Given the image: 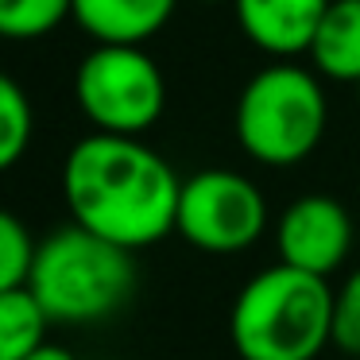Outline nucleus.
<instances>
[{"label":"nucleus","mask_w":360,"mask_h":360,"mask_svg":"<svg viewBox=\"0 0 360 360\" xmlns=\"http://www.w3.org/2000/svg\"><path fill=\"white\" fill-rule=\"evenodd\" d=\"M329 279L298 267H267L240 287L229 314V337L240 360H318L333 345Z\"/></svg>","instance_id":"obj_2"},{"label":"nucleus","mask_w":360,"mask_h":360,"mask_svg":"<svg viewBox=\"0 0 360 360\" xmlns=\"http://www.w3.org/2000/svg\"><path fill=\"white\" fill-rule=\"evenodd\" d=\"M63 198L74 225L136 252L174 233L182 179L136 136L94 132L66 155Z\"/></svg>","instance_id":"obj_1"},{"label":"nucleus","mask_w":360,"mask_h":360,"mask_svg":"<svg viewBox=\"0 0 360 360\" xmlns=\"http://www.w3.org/2000/svg\"><path fill=\"white\" fill-rule=\"evenodd\" d=\"M74 20V0H0V32L8 39H39Z\"/></svg>","instance_id":"obj_13"},{"label":"nucleus","mask_w":360,"mask_h":360,"mask_svg":"<svg viewBox=\"0 0 360 360\" xmlns=\"http://www.w3.org/2000/svg\"><path fill=\"white\" fill-rule=\"evenodd\" d=\"M51 314L32 295V287L0 290V360H27L47 345Z\"/></svg>","instance_id":"obj_11"},{"label":"nucleus","mask_w":360,"mask_h":360,"mask_svg":"<svg viewBox=\"0 0 360 360\" xmlns=\"http://www.w3.org/2000/svg\"><path fill=\"white\" fill-rule=\"evenodd\" d=\"M78 109L105 136H140L163 117L167 82L140 47H94L74 74Z\"/></svg>","instance_id":"obj_5"},{"label":"nucleus","mask_w":360,"mask_h":360,"mask_svg":"<svg viewBox=\"0 0 360 360\" xmlns=\"http://www.w3.org/2000/svg\"><path fill=\"white\" fill-rule=\"evenodd\" d=\"M356 97H360V82H356Z\"/></svg>","instance_id":"obj_17"},{"label":"nucleus","mask_w":360,"mask_h":360,"mask_svg":"<svg viewBox=\"0 0 360 360\" xmlns=\"http://www.w3.org/2000/svg\"><path fill=\"white\" fill-rule=\"evenodd\" d=\"M35 252H39V244H32L24 221L4 213L0 217V290H20L32 283Z\"/></svg>","instance_id":"obj_14"},{"label":"nucleus","mask_w":360,"mask_h":360,"mask_svg":"<svg viewBox=\"0 0 360 360\" xmlns=\"http://www.w3.org/2000/svg\"><path fill=\"white\" fill-rule=\"evenodd\" d=\"M27 360H78V356H74L70 349H63V345H43V349H35Z\"/></svg>","instance_id":"obj_16"},{"label":"nucleus","mask_w":360,"mask_h":360,"mask_svg":"<svg viewBox=\"0 0 360 360\" xmlns=\"http://www.w3.org/2000/svg\"><path fill=\"white\" fill-rule=\"evenodd\" d=\"M333 345L360 360V267L341 283L333 298Z\"/></svg>","instance_id":"obj_15"},{"label":"nucleus","mask_w":360,"mask_h":360,"mask_svg":"<svg viewBox=\"0 0 360 360\" xmlns=\"http://www.w3.org/2000/svg\"><path fill=\"white\" fill-rule=\"evenodd\" d=\"M27 287L51 314V321L82 326L109 318L132 298L136 264L128 248L82 225H66L39 240Z\"/></svg>","instance_id":"obj_3"},{"label":"nucleus","mask_w":360,"mask_h":360,"mask_svg":"<svg viewBox=\"0 0 360 360\" xmlns=\"http://www.w3.org/2000/svg\"><path fill=\"white\" fill-rule=\"evenodd\" d=\"M275 244H279V259L287 267L329 279L352 248V217L337 198L302 194L279 217Z\"/></svg>","instance_id":"obj_7"},{"label":"nucleus","mask_w":360,"mask_h":360,"mask_svg":"<svg viewBox=\"0 0 360 360\" xmlns=\"http://www.w3.org/2000/svg\"><path fill=\"white\" fill-rule=\"evenodd\" d=\"M326 117L321 82L295 63H271L240 89L236 143L264 167H295L321 143Z\"/></svg>","instance_id":"obj_4"},{"label":"nucleus","mask_w":360,"mask_h":360,"mask_svg":"<svg viewBox=\"0 0 360 360\" xmlns=\"http://www.w3.org/2000/svg\"><path fill=\"white\" fill-rule=\"evenodd\" d=\"M314 70L333 82H360V0H333L310 51Z\"/></svg>","instance_id":"obj_10"},{"label":"nucleus","mask_w":360,"mask_h":360,"mask_svg":"<svg viewBox=\"0 0 360 360\" xmlns=\"http://www.w3.org/2000/svg\"><path fill=\"white\" fill-rule=\"evenodd\" d=\"M179 0H74V24L97 47H140L159 35Z\"/></svg>","instance_id":"obj_9"},{"label":"nucleus","mask_w":360,"mask_h":360,"mask_svg":"<svg viewBox=\"0 0 360 360\" xmlns=\"http://www.w3.org/2000/svg\"><path fill=\"white\" fill-rule=\"evenodd\" d=\"M329 4L333 0H233L236 24L248 35V43H256L264 55L279 63L310 51Z\"/></svg>","instance_id":"obj_8"},{"label":"nucleus","mask_w":360,"mask_h":360,"mask_svg":"<svg viewBox=\"0 0 360 360\" xmlns=\"http://www.w3.org/2000/svg\"><path fill=\"white\" fill-rule=\"evenodd\" d=\"M267 229V202L252 179L236 171H198L182 182L179 221L174 233H182L194 248L213 256L244 252L264 236Z\"/></svg>","instance_id":"obj_6"},{"label":"nucleus","mask_w":360,"mask_h":360,"mask_svg":"<svg viewBox=\"0 0 360 360\" xmlns=\"http://www.w3.org/2000/svg\"><path fill=\"white\" fill-rule=\"evenodd\" d=\"M35 112L16 78H0V167H16L32 148Z\"/></svg>","instance_id":"obj_12"}]
</instances>
